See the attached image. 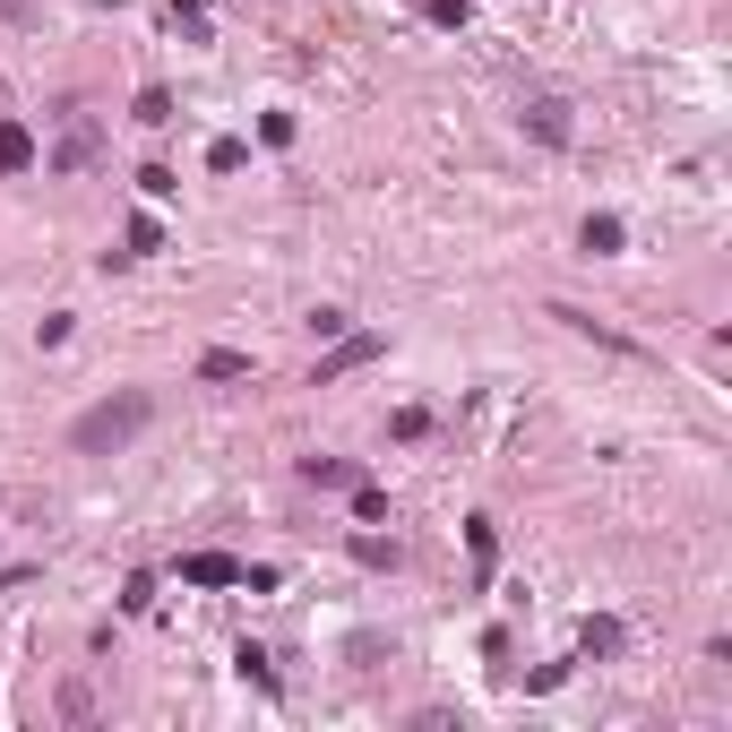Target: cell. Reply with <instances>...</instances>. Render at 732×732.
<instances>
[{
	"mask_svg": "<svg viewBox=\"0 0 732 732\" xmlns=\"http://www.w3.org/2000/svg\"><path fill=\"white\" fill-rule=\"evenodd\" d=\"M147 422H155V396H147V388H122V396H104V405H87V414L70 422V449H78V457H104V449H129Z\"/></svg>",
	"mask_w": 732,
	"mask_h": 732,
	"instance_id": "obj_1",
	"label": "cell"
},
{
	"mask_svg": "<svg viewBox=\"0 0 732 732\" xmlns=\"http://www.w3.org/2000/svg\"><path fill=\"white\" fill-rule=\"evenodd\" d=\"M181 586H242V560L234 552H190L181 560Z\"/></svg>",
	"mask_w": 732,
	"mask_h": 732,
	"instance_id": "obj_2",
	"label": "cell"
},
{
	"mask_svg": "<svg viewBox=\"0 0 732 732\" xmlns=\"http://www.w3.org/2000/svg\"><path fill=\"white\" fill-rule=\"evenodd\" d=\"M363 363H379V337H337V345L319 354V388L345 379V370H363Z\"/></svg>",
	"mask_w": 732,
	"mask_h": 732,
	"instance_id": "obj_3",
	"label": "cell"
},
{
	"mask_svg": "<svg viewBox=\"0 0 732 732\" xmlns=\"http://www.w3.org/2000/svg\"><path fill=\"white\" fill-rule=\"evenodd\" d=\"M526 138H543V147H569V104H526Z\"/></svg>",
	"mask_w": 732,
	"mask_h": 732,
	"instance_id": "obj_4",
	"label": "cell"
},
{
	"mask_svg": "<svg viewBox=\"0 0 732 732\" xmlns=\"http://www.w3.org/2000/svg\"><path fill=\"white\" fill-rule=\"evenodd\" d=\"M620 242H629V225H620V216H586V234H578V250H586V258H611Z\"/></svg>",
	"mask_w": 732,
	"mask_h": 732,
	"instance_id": "obj_5",
	"label": "cell"
},
{
	"mask_svg": "<svg viewBox=\"0 0 732 732\" xmlns=\"http://www.w3.org/2000/svg\"><path fill=\"white\" fill-rule=\"evenodd\" d=\"M35 164V129L26 122H0V173H26Z\"/></svg>",
	"mask_w": 732,
	"mask_h": 732,
	"instance_id": "obj_6",
	"label": "cell"
},
{
	"mask_svg": "<svg viewBox=\"0 0 732 732\" xmlns=\"http://www.w3.org/2000/svg\"><path fill=\"white\" fill-rule=\"evenodd\" d=\"M302 483H319V491H354L363 475H354L345 457H302Z\"/></svg>",
	"mask_w": 732,
	"mask_h": 732,
	"instance_id": "obj_7",
	"label": "cell"
},
{
	"mask_svg": "<svg viewBox=\"0 0 732 732\" xmlns=\"http://www.w3.org/2000/svg\"><path fill=\"white\" fill-rule=\"evenodd\" d=\"M620 638H629V629H620L611 611H586V629H578V646H586V655H620Z\"/></svg>",
	"mask_w": 732,
	"mask_h": 732,
	"instance_id": "obj_8",
	"label": "cell"
},
{
	"mask_svg": "<svg viewBox=\"0 0 732 732\" xmlns=\"http://www.w3.org/2000/svg\"><path fill=\"white\" fill-rule=\"evenodd\" d=\"M466 552H475V578H491V560H500V526H491V517L466 526Z\"/></svg>",
	"mask_w": 732,
	"mask_h": 732,
	"instance_id": "obj_9",
	"label": "cell"
},
{
	"mask_svg": "<svg viewBox=\"0 0 732 732\" xmlns=\"http://www.w3.org/2000/svg\"><path fill=\"white\" fill-rule=\"evenodd\" d=\"M199 379H250V354L216 345V354H199Z\"/></svg>",
	"mask_w": 732,
	"mask_h": 732,
	"instance_id": "obj_10",
	"label": "cell"
},
{
	"mask_svg": "<svg viewBox=\"0 0 732 732\" xmlns=\"http://www.w3.org/2000/svg\"><path fill=\"white\" fill-rule=\"evenodd\" d=\"M354 560H363V569H396V560H405V552H396V543H388V534H354Z\"/></svg>",
	"mask_w": 732,
	"mask_h": 732,
	"instance_id": "obj_11",
	"label": "cell"
},
{
	"mask_svg": "<svg viewBox=\"0 0 732 732\" xmlns=\"http://www.w3.org/2000/svg\"><path fill=\"white\" fill-rule=\"evenodd\" d=\"M155 242H164V225H155V216H129V234H122V258H147Z\"/></svg>",
	"mask_w": 732,
	"mask_h": 732,
	"instance_id": "obj_12",
	"label": "cell"
},
{
	"mask_svg": "<svg viewBox=\"0 0 732 732\" xmlns=\"http://www.w3.org/2000/svg\"><path fill=\"white\" fill-rule=\"evenodd\" d=\"M354 517H363V526H379V517H388V491H379V483H354Z\"/></svg>",
	"mask_w": 732,
	"mask_h": 732,
	"instance_id": "obj_13",
	"label": "cell"
},
{
	"mask_svg": "<svg viewBox=\"0 0 732 732\" xmlns=\"http://www.w3.org/2000/svg\"><path fill=\"white\" fill-rule=\"evenodd\" d=\"M138 122L164 129V122H173V96H164V87H147V96H138Z\"/></svg>",
	"mask_w": 732,
	"mask_h": 732,
	"instance_id": "obj_14",
	"label": "cell"
},
{
	"mask_svg": "<svg viewBox=\"0 0 732 732\" xmlns=\"http://www.w3.org/2000/svg\"><path fill=\"white\" fill-rule=\"evenodd\" d=\"M234 664H242V681H258V690H276V664H267V655H258V646H242V655H234Z\"/></svg>",
	"mask_w": 732,
	"mask_h": 732,
	"instance_id": "obj_15",
	"label": "cell"
},
{
	"mask_svg": "<svg viewBox=\"0 0 732 732\" xmlns=\"http://www.w3.org/2000/svg\"><path fill=\"white\" fill-rule=\"evenodd\" d=\"M242 155H250L242 138H216V147H207V164H216V173H242Z\"/></svg>",
	"mask_w": 732,
	"mask_h": 732,
	"instance_id": "obj_16",
	"label": "cell"
},
{
	"mask_svg": "<svg viewBox=\"0 0 732 732\" xmlns=\"http://www.w3.org/2000/svg\"><path fill=\"white\" fill-rule=\"evenodd\" d=\"M147 604H155V578L138 569V578H129V586H122V611H147Z\"/></svg>",
	"mask_w": 732,
	"mask_h": 732,
	"instance_id": "obj_17",
	"label": "cell"
},
{
	"mask_svg": "<svg viewBox=\"0 0 732 732\" xmlns=\"http://www.w3.org/2000/svg\"><path fill=\"white\" fill-rule=\"evenodd\" d=\"M422 9H431L440 26H466V17H475V0H422Z\"/></svg>",
	"mask_w": 732,
	"mask_h": 732,
	"instance_id": "obj_18",
	"label": "cell"
}]
</instances>
